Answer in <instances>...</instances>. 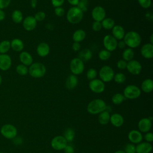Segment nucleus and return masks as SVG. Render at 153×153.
Here are the masks:
<instances>
[{"label":"nucleus","mask_w":153,"mask_h":153,"mask_svg":"<svg viewBox=\"0 0 153 153\" xmlns=\"http://www.w3.org/2000/svg\"><path fill=\"white\" fill-rule=\"evenodd\" d=\"M63 136L65 137L67 142H71L74 140L75 136V131L72 128H68L65 130Z\"/></svg>","instance_id":"2f4dec72"},{"label":"nucleus","mask_w":153,"mask_h":153,"mask_svg":"<svg viewBox=\"0 0 153 153\" xmlns=\"http://www.w3.org/2000/svg\"><path fill=\"white\" fill-rule=\"evenodd\" d=\"M50 51L49 45L46 42L39 44L36 47V53L40 57H44L48 55Z\"/></svg>","instance_id":"412c9836"},{"label":"nucleus","mask_w":153,"mask_h":153,"mask_svg":"<svg viewBox=\"0 0 153 153\" xmlns=\"http://www.w3.org/2000/svg\"><path fill=\"white\" fill-rule=\"evenodd\" d=\"M114 71L113 69L109 66H102L99 72V75L103 82H108L111 81L114 76Z\"/></svg>","instance_id":"0eeeda50"},{"label":"nucleus","mask_w":153,"mask_h":153,"mask_svg":"<svg viewBox=\"0 0 153 153\" xmlns=\"http://www.w3.org/2000/svg\"><path fill=\"white\" fill-rule=\"evenodd\" d=\"M102 26L105 29H111L115 25V21L111 18H105L101 22Z\"/></svg>","instance_id":"473e14b6"},{"label":"nucleus","mask_w":153,"mask_h":153,"mask_svg":"<svg viewBox=\"0 0 153 153\" xmlns=\"http://www.w3.org/2000/svg\"><path fill=\"white\" fill-rule=\"evenodd\" d=\"M10 48V41L8 40H4L0 42V54H6Z\"/></svg>","instance_id":"f704fd0d"},{"label":"nucleus","mask_w":153,"mask_h":153,"mask_svg":"<svg viewBox=\"0 0 153 153\" xmlns=\"http://www.w3.org/2000/svg\"><path fill=\"white\" fill-rule=\"evenodd\" d=\"M111 52L105 50V49H103V50H102L101 51H99V58L102 60V61H106L108 60L110 57H111Z\"/></svg>","instance_id":"e433bc0d"},{"label":"nucleus","mask_w":153,"mask_h":153,"mask_svg":"<svg viewBox=\"0 0 153 153\" xmlns=\"http://www.w3.org/2000/svg\"><path fill=\"white\" fill-rule=\"evenodd\" d=\"M113 79L115 81V82L118 84H123L126 81V76L123 73L118 72L114 75Z\"/></svg>","instance_id":"4c0bfd02"},{"label":"nucleus","mask_w":153,"mask_h":153,"mask_svg":"<svg viewBox=\"0 0 153 153\" xmlns=\"http://www.w3.org/2000/svg\"><path fill=\"white\" fill-rule=\"evenodd\" d=\"M149 43L153 44V34H151L150 36V42Z\"/></svg>","instance_id":"13d9d810"},{"label":"nucleus","mask_w":153,"mask_h":153,"mask_svg":"<svg viewBox=\"0 0 153 153\" xmlns=\"http://www.w3.org/2000/svg\"><path fill=\"white\" fill-rule=\"evenodd\" d=\"M92 57V52L88 48H84L81 50L79 53L78 58L82 62H87Z\"/></svg>","instance_id":"c85d7f7f"},{"label":"nucleus","mask_w":153,"mask_h":153,"mask_svg":"<svg viewBox=\"0 0 153 153\" xmlns=\"http://www.w3.org/2000/svg\"><path fill=\"white\" fill-rule=\"evenodd\" d=\"M123 59L126 62H129L133 59L134 56V52L132 48H126L123 52Z\"/></svg>","instance_id":"7c9ffc66"},{"label":"nucleus","mask_w":153,"mask_h":153,"mask_svg":"<svg viewBox=\"0 0 153 153\" xmlns=\"http://www.w3.org/2000/svg\"><path fill=\"white\" fill-rule=\"evenodd\" d=\"M128 139L129 141L133 144H137L142 141L143 135L140 131L137 130H131L128 133Z\"/></svg>","instance_id":"f3484780"},{"label":"nucleus","mask_w":153,"mask_h":153,"mask_svg":"<svg viewBox=\"0 0 153 153\" xmlns=\"http://www.w3.org/2000/svg\"><path fill=\"white\" fill-rule=\"evenodd\" d=\"M117 40L111 35H106L103 39V44L105 50L111 52L117 47Z\"/></svg>","instance_id":"9d476101"},{"label":"nucleus","mask_w":153,"mask_h":153,"mask_svg":"<svg viewBox=\"0 0 153 153\" xmlns=\"http://www.w3.org/2000/svg\"><path fill=\"white\" fill-rule=\"evenodd\" d=\"M152 127V121L149 118H141L137 124L139 131L141 133H146L150 131Z\"/></svg>","instance_id":"2eb2a0df"},{"label":"nucleus","mask_w":153,"mask_h":153,"mask_svg":"<svg viewBox=\"0 0 153 153\" xmlns=\"http://www.w3.org/2000/svg\"><path fill=\"white\" fill-rule=\"evenodd\" d=\"M11 3V0H0V9L4 10L7 8Z\"/></svg>","instance_id":"09e8293b"},{"label":"nucleus","mask_w":153,"mask_h":153,"mask_svg":"<svg viewBox=\"0 0 153 153\" xmlns=\"http://www.w3.org/2000/svg\"><path fill=\"white\" fill-rule=\"evenodd\" d=\"M126 69L132 75H139L142 71V65L140 62L136 60H131L127 62Z\"/></svg>","instance_id":"f8f14e48"},{"label":"nucleus","mask_w":153,"mask_h":153,"mask_svg":"<svg viewBox=\"0 0 153 153\" xmlns=\"http://www.w3.org/2000/svg\"><path fill=\"white\" fill-rule=\"evenodd\" d=\"M152 150V144L147 142H141L136 146V153H150Z\"/></svg>","instance_id":"a211bd4d"},{"label":"nucleus","mask_w":153,"mask_h":153,"mask_svg":"<svg viewBox=\"0 0 153 153\" xmlns=\"http://www.w3.org/2000/svg\"><path fill=\"white\" fill-rule=\"evenodd\" d=\"M125 99H126V98L124 96L123 94L117 93L114 94L112 96L111 100H112V102L113 104L116 105H118L121 104Z\"/></svg>","instance_id":"72a5a7b5"},{"label":"nucleus","mask_w":153,"mask_h":153,"mask_svg":"<svg viewBox=\"0 0 153 153\" xmlns=\"http://www.w3.org/2000/svg\"><path fill=\"white\" fill-rule=\"evenodd\" d=\"M28 73L33 78H41L46 73V67L43 63L39 62L33 63L28 68Z\"/></svg>","instance_id":"20e7f679"},{"label":"nucleus","mask_w":153,"mask_h":153,"mask_svg":"<svg viewBox=\"0 0 153 153\" xmlns=\"http://www.w3.org/2000/svg\"><path fill=\"white\" fill-rule=\"evenodd\" d=\"M72 48L74 51H78L81 49V45L79 42H74Z\"/></svg>","instance_id":"603ef678"},{"label":"nucleus","mask_w":153,"mask_h":153,"mask_svg":"<svg viewBox=\"0 0 153 153\" xmlns=\"http://www.w3.org/2000/svg\"><path fill=\"white\" fill-rule=\"evenodd\" d=\"M78 82V80L76 75L71 74L69 75L66 78L65 85L66 88L68 90H73L77 86Z\"/></svg>","instance_id":"b1692460"},{"label":"nucleus","mask_w":153,"mask_h":153,"mask_svg":"<svg viewBox=\"0 0 153 153\" xmlns=\"http://www.w3.org/2000/svg\"><path fill=\"white\" fill-rule=\"evenodd\" d=\"M2 76L0 75V85L2 84Z\"/></svg>","instance_id":"052dcab7"},{"label":"nucleus","mask_w":153,"mask_h":153,"mask_svg":"<svg viewBox=\"0 0 153 153\" xmlns=\"http://www.w3.org/2000/svg\"><path fill=\"white\" fill-rule=\"evenodd\" d=\"M110 114L109 112L105 110L99 114L98 115V121L102 125H106L109 123L110 120Z\"/></svg>","instance_id":"bb28decb"},{"label":"nucleus","mask_w":153,"mask_h":153,"mask_svg":"<svg viewBox=\"0 0 153 153\" xmlns=\"http://www.w3.org/2000/svg\"><path fill=\"white\" fill-rule=\"evenodd\" d=\"M91 17L94 21L101 22L106 17V11L102 6H96L92 10Z\"/></svg>","instance_id":"ddd939ff"},{"label":"nucleus","mask_w":153,"mask_h":153,"mask_svg":"<svg viewBox=\"0 0 153 153\" xmlns=\"http://www.w3.org/2000/svg\"><path fill=\"white\" fill-rule=\"evenodd\" d=\"M5 18V14L3 10L0 9V22L4 20Z\"/></svg>","instance_id":"6e6d98bb"},{"label":"nucleus","mask_w":153,"mask_h":153,"mask_svg":"<svg viewBox=\"0 0 153 153\" xmlns=\"http://www.w3.org/2000/svg\"><path fill=\"white\" fill-rule=\"evenodd\" d=\"M126 45L128 48H134L139 47L141 43L142 38L139 33L136 31L131 30L126 33L123 38Z\"/></svg>","instance_id":"f257e3e1"},{"label":"nucleus","mask_w":153,"mask_h":153,"mask_svg":"<svg viewBox=\"0 0 153 153\" xmlns=\"http://www.w3.org/2000/svg\"><path fill=\"white\" fill-rule=\"evenodd\" d=\"M102 28L101 22L94 21L92 24V29L95 32H99Z\"/></svg>","instance_id":"a18cd8bd"},{"label":"nucleus","mask_w":153,"mask_h":153,"mask_svg":"<svg viewBox=\"0 0 153 153\" xmlns=\"http://www.w3.org/2000/svg\"><path fill=\"white\" fill-rule=\"evenodd\" d=\"M64 2L65 0H51V4L55 8L61 7Z\"/></svg>","instance_id":"3c124183"},{"label":"nucleus","mask_w":153,"mask_h":153,"mask_svg":"<svg viewBox=\"0 0 153 153\" xmlns=\"http://www.w3.org/2000/svg\"><path fill=\"white\" fill-rule=\"evenodd\" d=\"M86 33L85 32L83 29H77L76 30L72 35V39L74 42H82L85 38Z\"/></svg>","instance_id":"cd10ccee"},{"label":"nucleus","mask_w":153,"mask_h":153,"mask_svg":"<svg viewBox=\"0 0 153 153\" xmlns=\"http://www.w3.org/2000/svg\"><path fill=\"white\" fill-rule=\"evenodd\" d=\"M141 94V90L135 85H128L125 87L123 95L126 99H136Z\"/></svg>","instance_id":"423d86ee"},{"label":"nucleus","mask_w":153,"mask_h":153,"mask_svg":"<svg viewBox=\"0 0 153 153\" xmlns=\"http://www.w3.org/2000/svg\"><path fill=\"white\" fill-rule=\"evenodd\" d=\"M89 88L91 91L95 93H101L105 89V83L99 79H94L91 80L88 84Z\"/></svg>","instance_id":"9b49d317"},{"label":"nucleus","mask_w":153,"mask_h":153,"mask_svg":"<svg viewBox=\"0 0 153 153\" xmlns=\"http://www.w3.org/2000/svg\"><path fill=\"white\" fill-rule=\"evenodd\" d=\"M114 153H126L123 150H118L115 151Z\"/></svg>","instance_id":"bf43d9fd"},{"label":"nucleus","mask_w":153,"mask_h":153,"mask_svg":"<svg viewBox=\"0 0 153 153\" xmlns=\"http://www.w3.org/2000/svg\"><path fill=\"white\" fill-rule=\"evenodd\" d=\"M19 60L22 64L28 66L33 63L32 55L27 51H22L19 55Z\"/></svg>","instance_id":"5701e85b"},{"label":"nucleus","mask_w":153,"mask_h":153,"mask_svg":"<svg viewBox=\"0 0 153 153\" xmlns=\"http://www.w3.org/2000/svg\"><path fill=\"white\" fill-rule=\"evenodd\" d=\"M109 122L115 127L122 126L124 123V120L122 115L118 113H114L110 116Z\"/></svg>","instance_id":"aec40b11"},{"label":"nucleus","mask_w":153,"mask_h":153,"mask_svg":"<svg viewBox=\"0 0 153 153\" xmlns=\"http://www.w3.org/2000/svg\"><path fill=\"white\" fill-rule=\"evenodd\" d=\"M11 19L15 23H20L23 19L22 12L19 10H14L11 14Z\"/></svg>","instance_id":"c756f323"},{"label":"nucleus","mask_w":153,"mask_h":153,"mask_svg":"<svg viewBox=\"0 0 153 153\" xmlns=\"http://www.w3.org/2000/svg\"><path fill=\"white\" fill-rule=\"evenodd\" d=\"M112 36L117 40H121L125 35V30L123 27L121 25H115L112 29Z\"/></svg>","instance_id":"4be33fe9"},{"label":"nucleus","mask_w":153,"mask_h":153,"mask_svg":"<svg viewBox=\"0 0 153 153\" xmlns=\"http://www.w3.org/2000/svg\"><path fill=\"white\" fill-rule=\"evenodd\" d=\"M127 64V62L126 61H125L123 59H121L117 62V66L118 69H120L121 70H124L126 68Z\"/></svg>","instance_id":"c03bdc74"},{"label":"nucleus","mask_w":153,"mask_h":153,"mask_svg":"<svg viewBox=\"0 0 153 153\" xmlns=\"http://www.w3.org/2000/svg\"><path fill=\"white\" fill-rule=\"evenodd\" d=\"M105 102L101 99H95L90 101L87 106V112L91 115L99 114L106 108Z\"/></svg>","instance_id":"f03ea898"},{"label":"nucleus","mask_w":153,"mask_h":153,"mask_svg":"<svg viewBox=\"0 0 153 153\" xmlns=\"http://www.w3.org/2000/svg\"><path fill=\"white\" fill-rule=\"evenodd\" d=\"M16 72L21 75V76H25L26 75L28 74V68L27 66L23 65V64H19L16 66Z\"/></svg>","instance_id":"c9c22d12"},{"label":"nucleus","mask_w":153,"mask_h":153,"mask_svg":"<svg viewBox=\"0 0 153 153\" xmlns=\"http://www.w3.org/2000/svg\"><path fill=\"white\" fill-rule=\"evenodd\" d=\"M37 5V0H31L30 1V6L32 8H35Z\"/></svg>","instance_id":"4d7b16f0"},{"label":"nucleus","mask_w":153,"mask_h":153,"mask_svg":"<svg viewBox=\"0 0 153 153\" xmlns=\"http://www.w3.org/2000/svg\"><path fill=\"white\" fill-rule=\"evenodd\" d=\"M23 27L27 31H32L36 26L37 22L32 16H28L26 17L22 21Z\"/></svg>","instance_id":"dca6fc26"},{"label":"nucleus","mask_w":153,"mask_h":153,"mask_svg":"<svg viewBox=\"0 0 153 153\" xmlns=\"http://www.w3.org/2000/svg\"><path fill=\"white\" fill-rule=\"evenodd\" d=\"M11 48L14 51L17 52H22L24 48V43L19 38H14L12 39L10 42Z\"/></svg>","instance_id":"393cba45"},{"label":"nucleus","mask_w":153,"mask_h":153,"mask_svg":"<svg viewBox=\"0 0 153 153\" xmlns=\"http://www.w3.org/2000/svg\"><path fill=\"white\" fill-rule=\"evenodd\" d=\"M140 54L145 59H151L153 57V44H145L140 48Z\"/></svg>","instance_id":"6ab92c4d"},{"label":"nucleus","mask_w":153,"mask_h":153,"mask_svg":"<svg viewBox=\"0 0 153 153\" xmlns=\"http://www.w3.org/2000/svg\"><path fill=\"white\" fill-rule=\"evenodd\" d=\"M12 65L11 57L7 54H0V69L6 71L10 69Z\"/></svg>","instance_id":"4468645a"},{"label":"nucleus","mask_w":153,"mask_h":153,"mask_svg":"<svg viewBox=\"0 0 153 153\" xmlns=\"http://www.w3.org/2000/svg\"><path fill=\"white\" fill-rule=\"evenodd\" d=\"M1 134L7 139H13L17 134V129L13 124H5L0 129Z\"/></svg>","instance_id":"39448f33"},{"label":"nucleus","mask_w":153,"mask_h":153,"mask_svg":"<svg viewBox=\"0 0 153 153\" xmlns=\"http://www.w3.org/2000/svg\"><path fill=\"white\" fill-rule=\"evenodd\" d=\"M84 13L76 6L72 7L69 9L66 14L67 20L71 24H77L81 22Z\"/></svg>","instance_id":"7ed1b4c3"},{"label":"nucleus","mask_w":153,"mask_h":153,"mask_svg":"<svg viewBox=\"0 0 153 153\" xmlns=\"http://www.w3.org/2000/svg\"><path fill=\"white\" fill-rule=\"evenodd\" d=\"M71 72L75 75H78L81 74L84 71V63L78 57L74 58L71 60L69 65Z\"/></svg>","instance_id":"6e6552de"},{"label":"nucleus","mask_w":153,"mask_h":153,"mask_svg":"<svg viewBox=\"0 0 153 153\" xmlns=\"http://www.w3.org/2000/svg\"><path fill=\"white\" fill-rule=\"evenodd\" d=\"M45 16H46V15L44 12L38 11L35 14V16L33 17L35 19V20H36V22H41L45 19Z\"/></svg>","instance_id":"37998d69"},{"label":"nucleus","mask_w":153,"mask_h":153,"mask_svg":"<svg viewBox=\"0 0 153 153\" xmlns=\"http://www.w3.org/2000/svg\"><path fill=\"white\" fill-rule=\"evenodd\" d=\"M88 5V0H79L76 7L79 8L83 13H84L87 11Z\"/></svg>","instance_id":"58836bf2"},{"label":"nucleus","mask_w":153,"mask_h":153,"mask_svg":"<svg viewBox=\"0 0 153 153\" xmlns=\"http://www.w3.org/2000/svg\"><path fill=\"white\" fill-rule=\"evenodd\" d=\"M67 144V141L62 135H58L54 137L51 139L50 143L51 148L56 151L63 150Z\"/></svg>","instance_id":"1a4fd4ad"},{"label":"nucleus","mask_w":153,"mask_h":153,"mask_svg":"<svg viewBox=\"0 0 153 153\" xmlns=\"http://www.w3.org/2000/svg\"><path fill=\"white\" fill-rule=\"evenodd\" d=\"M126 153H136V146L133 143H127L123 150Z\"/></svg>","instance_id":"a19ab883"},{"label":"nucleus","mask_w":153,"mask_h":153,"mask_svg":"<svg viewBox=\"0 0 153 153\" xmlns=\"http://www.w3.org/2000/svg\"><path fill=\"white\" fill-rule=\"evenodd\" d=\"M126 44L123 40H120L119 42L117 43V47H118L120 48H124L126 47Z\"/></svg>","instance_id":"864d4df0"},{"label":"nucleus","mask_w":153,"mask_h":153,"mask_svg":"<svg viewBox=\"0 0 153 153\" xmlns=\"http://www.w3.org/2000/svg\"><path fill=\"white\" fill-rule=\"evenodd\" d=\"M141 90L145 93H151L153 90V81L151 79L147 78L141 84Z\"/></svg>","instance_id":"a878e982"},{"label":"nucleus","mask_w":153,"mask_h":153,"mask_svg":"<svg viewBox=\"0 0 153 153\" xmlns=\"http://www.w3.org/2000/svg\"><path fill=\"white\" fill-rule=\"evenodd\" d=\"M67 1L69 4H71L73 7H75V6H77L79 0H67Z\"/></svg>","instance_id":"5fc2aeb1"},{"label":"nucleus","mask_w":153,"mask_h":153,"mask_svg":"<svg viewBox=\"0 0 153 153\" xmlns=\"http://www.w3.org/2000/svg\"><path fill=\"white\" fill-rule=\"evenodd\" d=\"M97 71L94 68H90L89 69H88L87 72V78L88 79H89L90 81L96 78V76H97Z\"/></svg>","instance_id":"ea45409f"},{"label":"nucleus","mask_w":153,"mask_h":153,"mask_svg":"<svg viewBox=\"0 0 153 153\" xmlns=\"http://www.w3.org/2000/svg\"><path fill=\"white\" fill-rule=\"evenodd\" d=\"M54 13L57 17H62L65 14V10L61 7H56L54 9Z\"/></svg>","instance_id":"de8ad7c7"},{"label":"nucleus","mask_w":153,"mask_h":153,"mask_svg":"<svg viewBox=\"0 0 153 153\" xmlns=\"http://www.w3.org/2000/svg\"><path fill=\"white\" fill-rule=\"evenodd\" d=\"M140 6L145 9L148 8L151 5V0H137Z\"/></svg>","instance_id":"79ce46f5"},{"label":"nucleus","mask_w":153,"mask_h":153,"mask_svg":"<svg viewBox=\"0 0 153 153\" xmlns=\"http://www.w3.org/2000/svg\"><path fill=\"white\" fill-rule=\"evenodd\" d=\"M65 153H74L75 152V149L74 146L71 145H68L65 146V148L63 149Z\"/></svg>","instance_id":"8fccbe9b"},{"label":"nucleus","mask_w":153,"mask_h":153,"mask_svg":"<svg viewBox=\"0 0 153 153\" xmlns=\"http://www.w3.org/2000/svg\"><path fill=\"white\" fill-rule=\"evenodd\" d=\"M144 139L146 140V142L151 143L153 141V134L152 132L148 131L145 133V134L143 136Z\"/></svg>","instance_id":"49530a36"},{"label":"nucleus","mask_w":153,"mask_h":153,"mask_svg":"<svg viewBox=\"0 0 153 153\" xmlns=\"http://www.w3.org/2000/svg\"><path fill=\"white\" fill-rule=\"evenodd\" d=\"M0 153H5V152H0Z\"/></svg>","instance_id":"680f3d73"}]
</instances>
